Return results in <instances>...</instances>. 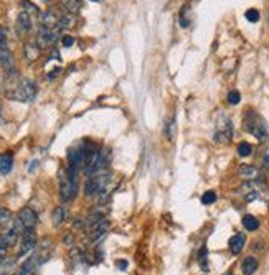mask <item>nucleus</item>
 Returning a JSON list of instances; mask_svg holds the SVG:
<instances>
[{"instance_id":"nucleus-14","label":"nucleus","mask_w":269,"mask_h":275,"mask_svg":"<svg viewBox=\"0 0 269 275\" xmlns=\"http://www.w3.org/2000/svg\"><path fill=\"white\" fill-rule=\"evenodd\" d=\"M240 178L245 181H251V180H259V170L254 165H241L240 170H238Z\"/></svg>"},{"instance_id":"nucleus-29","label":"nucleus","mask_w":269,"mask_h":275,"mask_svg":"<svg viewBox=\"0 0 269 275\" xmlns=\"http://www.w3.org/2000/svg\"><path fill=\"white\" fill-rule=\"evenodd\" d=\"M206 255H208V251H206V247L203 246L202 251H200V254H198V262H200V265H202L203 270L208 272V265H206Z\"/></svg>"},{"instance_id":"nucleus-31","label":"nucleus","mask_w":269,"mask_h":275,"mask_svg":"<svg viewBox=\"0 0 269 275\" xmlns=\"http://www.w3.org/2000/svg\"><path fill=\"white\" fill-rule=\"evenodd\" d=\"M240 101H241V94H240L238 91H230V92H228V102H230L231 105L240 104Z\"/></svg>"},{"instance_id":"nucleus-35","label":"nucleus","mask_w":269,"mask_h":275,"mask_svg":"<svg viewBox=\"0 0 269 275\" xmlns=\"http://www.w3.org/2000/svg\"><path fill=\"white\" fill-rule=\"evenodd\" d=\"M18 275H35L33 273V268H28V267H22V270H20V273H18Z\"/></svg>"},{"instance_id":"nucleus-36","label":"nucleus","mask_w":269,"mask_h":275,"mask_svg":"<svg viewBox=\"0 0 269 275\" xmlns=\"http://www.w3.org/2000/svg\"><path fill=\"white\" fill-rule=\"evenodd\" d=\"M116 265H117L119 268H121V270H126V268H127V262H126V260H117V262H116Z\"/></svg>"},{"instance_id":"nucleus-32","label":"nucleus","mask_w":269,"mask_h":275,"mask_svg":"<svg viewBox=\"0 0 269 275\" xmlns=\"http://www.w3.org/2000/svg\"><path fill=\"white\" fill-rule=\"evenodd\" d=\"M5 46H9V43H7V32H5L4 27H0V48H5Z\"/></svg>"},{"instance_id":"nucleus-38","label":"nucleus","mask_w":269,"mask_h":275,"mask_svg":"<svg viewBox=\"0 0 269 275\" xmlns=\"http://www.w3.org/2000/svg\"><path fill=\"white\" fill-rule=\"evenodd\" d=\"M91 2H98V0H91Z\"/></svg>"},{"instance_id":"nucleus-23","label":"nucleus","mask_w":269,"mask_h":275,"mask_svg":"<svg viewBox=\"0 0 269 275\" xmlns=\"http://www.w3.org/2000/svg\"><path fill=\"white\" fill-rule=\"evenodd\" d=\"M175 121L170 117L168 121H165V127H164V135L167 137L168 140H173V137H175Z\"/></svg>"},{"instance_id":"nucleus-13","label":"nucleus","mask_w":269,"mask_h":275,"mask_svg":"<svg viewBox=\"0 0 269 275\" xmlns=\"http://www.w3.org/2000/svg\"><path fill=\"white\" fill-rule=\"evenodd\" d=\"M108 231H109V223L108 221H101V223H98L93 226V229L89 231V239L93 242H98V241H101L103 237L108 234Z\"/></svg>"},{"instance_id":"nucleus-4","label":"nucleus","mask_w":269,"mask_h":275,"mask_svg":"<svg viewBox=\"0 0 269 275\" xmlns=\"http://www.w3.org/2000/svg\"><path fill=\"white\" fill-rule=\"evenodd\" d=\"M245 129L251 135H254L258 140H267V137H269V129L266 126L264 119L253 111L248 112V116L245 117Z\"/></svg>"},{"instance_id":"nucleus-7","label":"nucleus","mask_w":269,"mask_h":275,"mask_svg":"<svg viewBox=\"0 0 269 275\" xmlns=\"http://www.w3.org/2000/svg\"><path fill=\"white\" fill-rule=\"evenodd\" d=\"M17 221L20 223L22 229L27 233V231H32L36 226V223H38V214H36L32 208H28L27 206V208L20 209V212H18Z\"/></svg>"},{"instance_id":"nucleus-39","label":"nucleus","mask_w":269,"mask_h":275,"mask_svg":"<svg viewBox=\"0 0 269 275\" xmlns=\"http://www.w3.org/2000/svg\"><path fill=\"white\" fill-rule=\"evenodd\" d=\"M267 20H269V14H267Z\"/></svg>"},{"instance_id":"nucleus-21","label":"nucleus","mask_w":269,"mask_h":275,"mask_svg":"<svg viewBox=\"0 0 269 275\" xmlns=\"http://www.w3.org/2000/svg\"><path fill=\"white\" fill-rule=\"evenodd\" d=\"M65 216H66L65 208H61V206H58V208H55L53 216H52L53 226H61V224H63V221H65Z\"/></svg>"},{"instance_id":"nucleus-5","label":"nucleus","mask_w":269,"mask_h":275,"mask_svg":"<svg viewBox=\"0 0 269 275\" xmlns=\"http://www.w3.org/2000/svg\"><path fill=\"white\" fill-rule=\"evenodd\" d=\"M240 195H243V198L246 201H254V199H264L267 198V186L262 180H251L246 181L245 185L240 188Z\"/></svg>"},{"instance_id":"nucleus-20","label":"nucleus","mask_w":269,"mask_h":275,"mask_svg":"<svg viewBox=\"0 0 269 275\" xmlns=\"http://www.w3.org/2000/svg\"><path fill=\"white\" fill-rule=\"evenodd\" d=\"M40 54V48L38 45H25V58H27L28 61H35L36 58H38Z\"/></svg>"},{"instance_id":"nucleus-2","label":"nucleus","mask_w":269,"mask_h":275,"mask_svg":"<svg viewBox=\"0 0 269 275\" xmlns=\"http://www.w3.org/2000/svg\"><path fill=\"white\" fill-rule=\"evenodd\" d=\"M36 84L32 79H20L18 83L14 86V91H9L7 94L14 99V101H20V102H32L36 97Z\"/></svg>"},{"instance_id":"nucleus-18","label":"nucleus","mask_w":269,"mask_h":275,"mask_svg":"<svg viewBox=\"0 0 269 275\" xmlns=\"http://www.w3.org/2000/svg\"><path fill=\"white\" fill-rule=\"evenodd\" d=\"M258 267H259V262H258V259L256 257H246L245 260H243V265H241V268H243V273L245 275H253L256 270H258Z\"/></svg>"},{"instance_id":"nucleus-27","label":"nucleus","mask_w":269,"mask_h":275,"mask_svg":"<svg viewBox=\"0 0 269 275\" xmlns=\"http://www.w3.org/2000/svg\"><path fill=\"white\" fill-rule=\"evenodd\" d=\"M22 7H23V12H27L30 15H38L40 12L36 9V5H33L32 2H28V0H22Z\"/></svg>"},{"instance_id":"nucleus-17","label":"nucleus","mask_w":269,"mask_h":275,"mask_svg":"<svg viewBox=\"0 0 269 275\" xmlns=\"http://www.w3.org/2000/svg\"><path fill=\"white\" fill-rule=\"evenodd\" d=\"M17 270V260L12 257H4L0 260V275H14Z\"/></svg>"},{"instance_id":"nucleus-12","label":"nucleus","mask_w":269,"mask_h":275,"mask_svg":"<svg viewBox=\"0 0 269 275\" xmlns=\"http://www.w3.org/2000/svg\"><path fill=\"white\" fill-rule=\"evenodd\" d=\"M60 17L56 12L48 10L45 14H41V27L45 28H52V30H58L60 28Z\"/></svg>"},{"instance_id":"nucleus-25","label":"nucleus","mask_w":269,"mask_h":275,"mask_svg":"<svg viewBox=\"0 0 269 275\" xmlns=\"http://www.w3.org/2000/svg\"><path fill=\"white\" fill-rule=\"evenodd\" d=\"M253 152V147L249 145L248 142H241L240 145H238V155L240 157H248V155H251Z\"/></svg>"},{"instance_id":"nucleus-1","label":"nucleus","mask_w":269,"mask_h":275,"mask_svg":"<svg viewBox=\"0 0 269 275\" xmlns=\"http://www.w3.org/2000/svg\"><path fill=\"white\" fill-rule=\"evenodd\" d=\"M111 181L112 177L109 172H98L95 175H89L87 178L86 185H84V193L86 196H99V198H104L109 195V190H111Z\"/></svg>"},{"instance_id":"nucleus-15","label":"nucleus","mask_w":269,"mask_h":275,"mask_svg":"<svg viewBox=\"0 0 269 275\" xmlns=\"http://www.w3.org/2000/svg\"><path fill=\"white\" fill-rule=\"evenodd\" d=\"M245 244H246V237L245 236H243V234H235L230 239V251H231V254L238 255V254L243 251Z\"/></svg>"},{"instance_id":"nucleus-8","label":"nucleus","mask_w":269,"mask_h":275,"mask_svg":"<svg viewBox=\"0 0 269 275\" xmlns=\"http://www.w3.org/2000/svg\"><path fill=\"white\" fill-rule=\"evenodd\" d=\"M56 41H58V30H52L45 27L40 28L38 35H36V45H38V48H50L53 46Z\"/></svg>"},{"instance_id":"nucleus-24","label":"nucleus","mask_w":269,"mask_h":275,"mask_svg":"<svg viewBox=\"0 0 269 275\" xmlns=\"http://www.w3.org/2000/svg\"><path fill=\"white\" fill-rule=\"evenodd\" d=\"M73 25H74L73 14H65L60 17V28H71Z\"/></svg>"},{"instance_id":"nucleus-28","label":"nucleus","mask_w":269,"mask_h":275,"mask_svg":"<svg viewBox=\"0 0 269 275\" xmlns=\"http://www.w3.org/2000/svg\"><path fill=\"white\" fill-rule=\"evenodd\" d=\"M245 17H246V20L249 23H256V22H259V12L256 10V9H249L245 12Z\"/></svg>"},{"instance_id":"nucleus-11","label":"nucleus","mask_w":269,"mask_h":275,"mask_svg":"<svg viewBox=\"0 0 269 275\" xmlns=\"http://www.w3.org/2000/svg\"><path fill=\"white\" fill-rule=\"evenodd\" d=\"M33 27V22H32V15L27 14V12H22L18 14L17 17V23H15V30L18 35H27L30 30Z\"/></svg>"},{"instance_id":"nucleus-19","label":"nucleus","mask_w":269,"mask_h":275,"mask_svg":"<svg viewBox=\"0 0 269 275\" xmlns=\"http://www.w3.org/2000/svg\"><path fill=\"white\" fill-rule=\"evenodd\" d=\"M61 4H63V7L66 9L68 14H78L83 7V0H61Z\"/></svg>"},{"instance_id":"nucleus-3","label":"nucleus","mask_w":269,"mask_h":275,"mask_svg":"<svg viewBox=\"0 0 269 275\" xmlns=\"http://www.w3.org/2000/svg\"><path fill=\"white\" fill-rule=\"evenodd\" d=\"M76 172L71 170H61L60 172V196L63 201H71L76 198L78 193V181H76Z\"/></svg>"},{"instance_id":"nucleus-37","label":"nucleus","mask_w":269,"mask_h":275,"mask_svg":"<svg viewBox=\"0 0 269 275\" xmlns=\"http://www.w3.org/2000/svg\"><path fill=\"white\" fill-rule=\"evenodd\" d=\"M223 275H235L233 272H227V273H223Z\"/></svg>"},{"instance_id":"nucleus-9","label":"nucleus","mask_w":269,"mask_h":275,"mask_svg":"<svg viewBox=\"0 0 269 275\" xmlns=\"http://www.w3.org/2000/svg\"><path fill=\"white\" fill-rule=\"evenodd\" d=\"M35 247H36V236L32 233V231H27V233H23L20 247H18V252H17V257H25V255L32 252Z\"/></svg>"},{"instance_id":"nucleus-26","label":"nucleus","mask_w":269,"mask_h":275,"mask_svg":"<svg viewBox=\"0 0 269 275\" xmlns=\"http://www.w3.org/2000/svg\"><path fill=\"white\" fill-rule=\"evenodd\" d=\"M12 221V212L9 209L2 208L0 209V228H5Z\"/></svg>"},{"instance_id":"nucleus-22","label":"nucleus","mask_w":269,"mask_h":275,"mask_svg":"<svg viewBox=\"0 0 269 275\" xmlns=\"http://www.w3.org/2000/svg\"><path fill=\"white\" fill-rule=\"evenodd\" d=\"M243 226L246 228V231H256L259 228V221L256 219L254 216L246 214V216H243Z\"/></svg>"},{"instance_id":"nucleus-30","label":"nucleus","mask_w":269,"mask_h":275,"mask_svg":"<svg viewBox=\"0 0 269 275\" xmlns=\"http://www.w3.org/2000/svg\"><path fill=\"white\" fill-rule=\"evenodd\" d=\"M216 201V193L215 191H206L202 196V203L203 204H213Z\"/></svg>"},{"instance_id":"nucleus-34","label":"nucleus","mask_w":269,"mask_h":275,"mask_svg":"<svg viewBox=\"0 0 269 275\" xmlns=\"http://www.w3.org/2000/svg\"><path fill=\"white\" fill-rule=\"evenodd\" d=\"M61 43H63L65 48H70V46L74 45V38H73V36H70V35H65L63 38H61Z\"/></svg>"},{"instance_id":"nucleus-10","label":"nucleus","mask_w":269,"mask_h":275,"mask_svg":"<svg viewBox=\"0 0 269 275\" xmlns=\"http://www.w3.org/2000/svg\"><path fill=\"white\" fill-rule=\"evenodd\" d=\"M0 65H2L4 71L9 74L10 78L15 76V63H14V54L9 49V46L0 48Z\"/></svg>"},{"instance_id":"nucleus-16","label":"nucleus","mask_w":269,"mask_h":275,"mask_svg":"<svg viewBox=\"0 0 269 275\" xmlns=\"http://www.w3.org/2000/svg\"><path fill=\"white\" fill-rule=\"evenodd\" d=\"M14 168V155L10 152L0 155V175H9Z\"/></svg>"},{"instance_id":"nucleus-33","label":"nucleus","mask_w":269,"mask_h":275,"mask_svg":"<svg viewBox=\"0 0 269 275\" xmlns=\"http://www.w3.org/2000/svg\"><path fill=\"white\" fill-rule=\"evenodd\" d=\"M7 251H9V246L5 244V241L2 239V237H0V260L7 255Z\"/></svg>"},{"instance_id":"nucleus-6","label":"nucleus","mask_w":269,"mask_h":275,"mask_svg":"<svg viewBox=\"0 0 269 275\" xmlns=\"http://www.w3.org/2000/svg\"><path fill=\"white\" fill-rule=\"evenodd\" d=\"M233 139V122L228 116H220L216 121L215 129V142L216 143H230Z\"/></svg>"}]
</instances>
